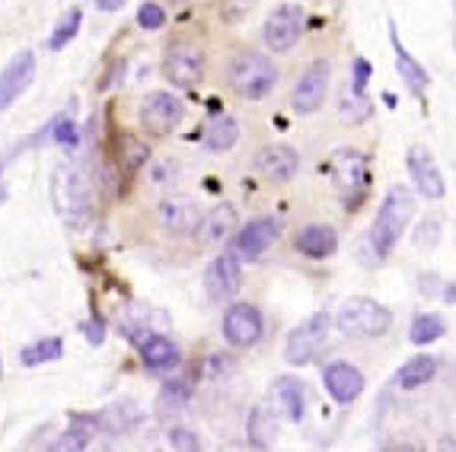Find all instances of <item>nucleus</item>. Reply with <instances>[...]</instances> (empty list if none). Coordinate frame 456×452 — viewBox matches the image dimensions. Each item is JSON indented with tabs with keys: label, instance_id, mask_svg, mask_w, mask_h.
Listing matches in <instances>:
<instances>
[{
	"label": "nucleus",
	"instance_id": "27",
	"mask_svg": "<svg viewBox=\"0 0 456 452\" xmlns=\"http://www.w3.org/2000/svg\"><path fill=\"white\" fill-rule=\"evenodd\" d=\"M240 141V125L233 115H214L205 128V147L211 153H227Z\"/></svg>",
	"mask_w": 456,
	"mask_h": 452
},
{
	"label": "nucleus",
	"instance_id": "6",
	"mask_svg": "<svg viewBox=\"0 0 456 452\" xmlns=\"http://www.w3.org/2000/svg\"><path fill=\"white\" fill-rule=\"evenodd\" d=\"M329 325H332V322H329L326 312H316V316L304 319L297 328H290L288 341H284V360H288L290 367H297V369L316 360L320 347L326 344Z\"/></svg>",
	"mask_w": 456,
	"mask_h": 452
},
{
	"label": "nucleus",
	"instance_id": "45",
	"mask_svg": "<svg viewBox=\"0 0 456 452\" xmlns=\"http://www.w3.org/2000/svg\"><path fill=\"white\" fill-rule=\"evenodd\" d=\"M169 4H185V0H169Z\"/></svg>",
	"mask_w": 456,
	"mask_h": 452
},
{
	"label": "nucleus",
	"instance_id": "2",
	"mask_svg": "<svg viewBox=\"0 0 456 452\" xmlns=\"http://www.w3.org/2000/svg\"><path fill=\"white\" fill-rule=\"evenodd\" d=\"M52 204L58 217L68 223H84L90 217L93 207V191L90 182L74 163H58L52 173Z\"/></svg>",
	"mask_w": 456,
	"mask_h": 452
},
{
	"label": "nucleus",
	"instance_id": "5",
	"mask_svg": "<svg viewBox=\"0 0 456 452\" xmlns=\"http://www.w3.org/2000/svg\"><path fill=\"white\" fill-rule=\"evenodd\" d=\"M332 173V185L338 189L342 201L348 204L351 211L364 201L367 189H370V159L358 150H338L329 163Z\"/></svg>",
	"mask_w": 456,
	"mask_h": 452
},
{
	"label": "nucleus",
	"instance_id": "11",
	"mask_svg": "<svg viewBox=\"0 0 456 452\" xmlns=\"http://www.w3.org/2000/svg\"><path fill=\"white\" fill-rule=\"evenodd\" d=\"M329 80H332V64L326 58L313 61L310 68L300 74L294 86V96H290V106H294L297 115H313L320 112L322 102H326L329 93Z\"/></svg>",
	"mask_w": 456,
	"mask_h": 452
},
{
	"label": "nucleus",
	"instance_id": "18",
	"mask_svg": "<svg viewBox=\"0 0 456 452\" xmlns=\"http://www.w3.org/2000/svg\"><path fill=\"white\" fill-rule=\"evenodd\" d=\"M84 421L90 424V427L102 430V433L125 437V433H131V430L141 424V408H137V401H131V399H118V401H112V405L102 408V411H96V415H86Z\"/></svg>",
	"mask_w": 456,
	"mask_h": 452
},
{
	"label": "nucleus",
	"instance_id": "33",
	"mask_svg": "<svg viewBox=\"0 0 456 452\" xmlns=\"http://www.w3.org/2000/svg\"><path fill=\"white\" fill-rule=\"evenodd\" d=\"M191 399V389L185 379H173V383L163 385V392H160V415H175L179 408H185Z\"/></svg>",
	"mask_w": 456,
	"mask_h": 452
},
{
	"label": "nucleus",
	"instance_id": "44",
	"mask_svg": "<svg viewBox=\"0 0 456 452\" xmlns=\"http://www.w3.org/2000/svg\"><path fill=\"white\" fill-rule=\"evenodd\" d=\"M0 376H4V357H0Z\"/></svg>",
	"mask_w": 456,
	"mask_h": 452
},
{
	"label": "nucleus",
	"instance_id": "29",
	"mask_svg": "<svg viewBox=\"0 0 456 452\" xmlns=\"http://www.w3.org/2000/svg\"><path fill=\"white\" fill-rule=\"evenodd\" d=\"M370 115H373V102L367 99V93L345 86L342 99H338V118H342L345 125H361V121H367Z\"/></svg>",
	"mask_w": 456,
	"mask_h": 452
},
{
	"label": "nucleus",
	"instance_id": "40",
	"mask_svg": "<svg viewBox=\"0 0 456 452\" xmlns=\"http://www.w3.org/2000/svg\"><path fill=\"white\" fill-rule=\"evenodd\" d=\"M84 338H86V344H93V347H99L106 341V325H102V319H90V322L84 325Z\"/></svg>",
	"mask_w": 456,
	"mask_h": 452
},
{
	"label": "nucleus",
	"instance_id": "43",
	"mask_svg": "<svg viewBox=\"0 0 456 452\" xmlns=\"http://www.w3.org/2000/svg\"><path fill=\"white\" fill-rule=\"evenodd\" d=\"M444 300H447V303H453V306H456V280L447 287V290H444Z\"/></svg>",
	"mask_w": 456,
	"mask_h": 452
},
{
	"label": "nucleus",
	"instance_id": "42",
	"mask_svg": "<svg viewBox=\"0 0 456 452\" xmlns=\"http://www.w3.org/2000/svg\"><path fill=\"white\" fill-rule=\"evenodd\" d=\"M125 4H128V0H96V7L102 10V13H118Z\"/></svg>",
	"mask_w": 456,
	"mask_h": 452
},
{
	"label": "nucleus",
	"instance_id": "34",
	"mask_svg": "<svg viewBox=\"0 0 456 452\" xmlns=\"http://www.w3.org/2000/svg\"><path fill=\"white\" fill-rule=\"evenodd\" d=\"M147 159H151V147H147V143L134 141V137H122V157H118V163H122L125 173L144 169Z\"/></svg>",
	"mask_w": 456,
	"mask_h": 452
},
{
	"label": "nucleus",
	"instance_id": "26",
	"mask_svg": "<svg viewBox=\"0 0 456 452\" xmlns=\"http://www.w3.org/2000/svg\"><path fill=\"white\" fill-rule=\"evenodd\" d=\"M246 437H249L252 449H272L274 440H278V415H274L272 408H252L249 421H246Z\"/></svg>",
	"mask_w": 456,
	"mask_h": 452
},
{
	"label": "nucleus",
	"instance_id": "7",
	"mask_svg": "<svg viewBox=\"0 0 456 452\" xmlns=\"http://www.w3.org/2000/svg\"><path fill=\"white\" fill-rule=\"evenodd\" d=\"M185 118V106L173 93H147L141 109H137V121L141 128L147 131L151 137H167L173 134Z\"/></svg>",
	"mask_w": 456,
	"mask_h": 452
},
{
	"label": "nucleus",
	"instance_id": "30",
	"mask_svg": "<svg viewBox=\"0 0 456 452\" xmlns=\"http://www.w3.org/2000/svg\"><path fill=\"white\" fill-rule=\"evenodd\" d=\"M447 335V322L441 316H434V312H425V316H415L409 328V341L415 347H425V344H434V341H441Z\"/></svg>",
	"mask_w": 456,
	"mask_h": 452
},
{
	"label": "nucleus",
	"instance_id": "1",
	"mask_svg": "<svg viewBox=\"0 0 456 452\" xmlns=\"http://www.w3.org/2000/svg\"><path fill=\"white\" fill-rule=\"evenodd\" d=\"M411 217H415V195H411L405 185H393V189L383 195L380 211L373 217L370 226V249L377 258H387L389 252L399 246L403 233L409 230Z\"/></svg>",
	"mask_w": 456,
	"mask_h": 452
},
{
	"label": "nucleus",
	"instance_id": "22",
	"mask_svg": "<svg viewBox=\"0 0 456 452\" xmlns=\"http://www.w3.org/2000/svg\"><path fill=\"white\" fill-rule=\"evenodd\" d=\"M294 249L313 262H322V258H332L338 252V233L329 223H310L297 233Z\"/></svg>",
	"mask_w": 456,
	"mask_h": 452
},
{
	"label": "nucleus",
	"instance_id": "9",
	"mask_svg": "<svg viewBox=\"0 0 456 452\" xmlns=\"http://www.w3.org/2000/svg\"><path fill=\"white\" fill-rule=\"evenodd\" d=\"M163 77L179 90H195L205 80V54L191 42H175L163 58Z\"/></svg>",
	"mask_w": 456,
	"mask_h": 452
},
{
	"label": "nucleus",
	"instance_id": "23",
	"mask_svg": "<svg viewBox=\"0 0 456 452\" xmlns=\"http://www.w3.org/2000/svg\"><path fill=\"white\" fill-rule=\"evenodd\" d=\"M137 354H141V360H144V367L151 369V373H167V369H175L179 360H183L179 344H173L163 332L147 335V338L137 344Z\"/></svg>",
	"mask_w": 456,
	"mask_h": 452
},
{
	"label": "nucleus",
	"instance_id": "35",
	"mask_svg": "<svg viewBox=\"0 0 456 452\" xmlns=\"http://www.w3.org/2000/svg\"><path fill=\"white\" fill-rule=\"evenodd\" d=\"M90 446V424L86 421H74L68 430H64L61 437L54 440L52 449H70V452H80Z\"/></svg>",
	"mask_w": 456,
	"mask_h": 452
},
{
	"label": "nucleus",
	"instance_id": "17",
	"mask_svg": "<svg viewBox=\"0 0 456 452\" xmlns=\"http://www.w3.org/2000/svg\"><path fill=\"white\" fill-rule=\"evenodd\" d=\"M322 385H326V392L332 395L335 405H351L364 395V373L351 363H329L322 369Z\"/></svg>",
	"mask_w": 456,
	"mask_h": 452
},
{
	"label": "nucleus",
	"instance_id": "19",
	"mask_svg": "<svg viewBox=\"0 0 456 452\" xmlns=\"http://www.w3.org/2000/svg\"><path fill=\"white\" fill-rule=\"evenodd\" d=\"M169 325V316L160 310H151V306H141V303H128L118 319V328L128 341H134V347L153 332H163Z\"/></svg>",
	"mask_w": 456,
	"mask_h": 452
},
{
	"label": "nucleus",
	"instance_id": "28",
	"mask_svg": "<svg viewBox=\"0 0 456 452\" xmlns=\"http://www.w3.org/2000/svg\"><path fill=\"white\" fill-rule=\"evenodd\" d=\"M434 376H437V357L419 354L399 367L395 383H399V389H421V385H428Z\"/></svg>",
	"mask_w": 456,
	"mask_h": 452
},
{
	"label": "nucleus",
	"instance_id": "24",
	"mask_svg": "<svg viewBox=\"0 0 456 452\" xmlns=\"http://www.w3.org/2000/svg\"><path fill=\"white\" fill-rule=\"evenodd\" d=\"M272 399L278 405V415L290 424H300L304 421V411H306V389L304 383L297 376H278L272 383Z\"/></svg>",
	"mask_w": 456,
	"mask_h": 452
},
{
	"label": "nucleus",
	"instance_id": "15",
	"mask_svg": "<svg viewBox=\"0 0 456 452\" xmlns=\"http://www.w3.org/2000/svg\"><path fill=\"white\" fill-rule=\"evenodd\" d=\"M36 80V54L16 52L7 61V68L0 70V112H7L16 99L23 96Z\"/></svg>",
	"mask_w": 456,
	"mask_h": 452
},
{
	"label": "nucleus",
	"instance_id": "21",
	"mask_svg": "<svg viewBox=\"0 0 456 452\" xmlns=\"http://www.w3.org/2000/svg\"><path fill=\"white\" fill-rule=\"evenodd\" d=\"M157 217H160V226H167L169 233H195L198 223H201L198 204L185 195L163 198L160 207H157Z\"/></svg>",
	"mask_w": 456,
	"mask_h": 452
},
{
	"label": "nucleus",
	"instance_id": "25",
	"mask_svg": "<svg viewBox=\"0 0 456 452\" xmlns=\"http://www.w3.org/2000/svg\"><path fill=\"white\" fill-rule=\"evenodd\" d=\"M389 45H393L395 70H399V77H403V84L409 86L415 96H421V93L428 90V84H431V77H428L425 64H419V61L405 52V45L399 42V36H395V26L393 23H389Z\"/></svg>",
	"mask_w": 456,
	"mask_h": 452
},
{
	"label": "nucleus",
	"instance_id": "41",
	"mask_svg": "<svg viewBox=\"0 0 456 452\" xmlns=\"http://www.w3.org/2000/svg\"><path fill=\"white\" fill-rule=\"evenodd\" d=\"M224 367H233V360L230 357H224V354H214L211 360H208V376H227L230 369H224Z\"/></svg>",
	"mask_w": 456,
	"mask_h": 452
},
{
	"label": "nucleus",
	"instance_id": "38",
	"mask_svg": "<svg viewBox=\"0 0 456 452\" xmlns=\"http://www.w3.org/2000/svg\"><path fill=\"white\" fill-rule=\"evenodd\" d=\"M373 74V64L367 58H358L354 64H351V90L364 93L367 90V80H370Z\"/></svg>",
	"mask_w": 456,
	"mask_h": 452
},
{
	"label": "nucleus",
	"instance_id": "37",
	"mask_svg": "<svg viewBox=\"0 0 456 452\" xmlns=\"http://www.w3.org/2000/svg\"><path fill=\"white\" fill-rule=\"evenodd\" d=\"M52 131H54V143H61V147H77V128H74V121H70L68 115L54 118Z\"/></svg>",
	"mask_w": 456,
	"mask_h": 452
},
{
	"label": "nucleus",
	"instance_id": "16",
	"mask_svg": "<svg viewBox=\"0 0 456 452\" xmlns=\"http://www.w3.org/2000/svg\"><path fill=\"white\" fill-rule=\"evenodd\" d=\"M252 166H256V173H259L262 179L281 185V182H290L297 175L300 157H297V150L288 147V143H268V147H262V150L256 153Z\"/></svg>",
	"mask_w": 456,
	"mask_h": 452
},
{
	"label": "nucleus",
	"instance_id": "12",
	"mask_svg": "<svg viewBox=\"0 0 456 452\" xmlns=\"http://www.w3.org/2000/svg\"><path fill=\"white\" fill-rule=\"evenodd\" d=\"M240 287H243V264H240V255H236L233 249L221 252V255L208 264V271H205L208 300L211 303H230V300H236Z\"/></svg>",
	"mask_w": 456,
	"mask_h": 452
},
{
	"label": "nucleus",
	"instance_id": "20",
	"mask_svg": "<svg viewBox=\"0 0 456 452\" xmlns=\"http://www.w3.org/2000/svg\"><path fill=\"white\" fill-rule=\"evenodd\" d=\"M236 226H240L236 207L230 201H221V204H214L211 211L201 217L195 236L201 246H221V242L230 239V236H236Z\"/></svg>",
	"mask_w": 456,
	"mask_h": 452
},
{
	"label": "nucleus",
	"instance_id": "39",
	"mask_svg": "<svg viewBox=\"0 0 456 452\" xmlns=\"http://www.w3.org/2000/svg\"><path fill=\"white\" fill-rule=\"evenodd\" d=\"M169 446L179 452H198L201 449V443H198V437L191 433V430H183V427H175L173 433H169Z\"/></svg>",
	"mask_w": 456,
	"mask_h": 452
},
{
	"label": "nucleus",
	"instance_id": "36",
	"mask_svg": "<svg viewBox=\"0 0 456 452\" xmlns=\"http://www.w3.org/2000/svg\"><path fill=\"white\" fill-rule=\"evenodd\" d=\"M137 26L147 32H157L167 26V13H163L160 4H141V10H137Z\"/></svg>",
	"mask_w": 456,
	"mask_h": 452
},
{
	"label": "nucleus",
	"instance_id": "31",
	"mask_svg": "<svg viewBox=\"0 0 456 452\" xmlns=\"http://www.w3.org/2000/svg\"><path fill=\"white\" fill-rule=\"evenodd\" d=\"M61 354H64V341L45 338V341H36V344H26L20 351V360H23V367H38V363L61 360Z\"/></svg>",
	"mask_w": 456,
	"mask_h": 452
},
{
	"label": "nucleus",
	"instance_id": "10",
	"mask_svg": "<svg viewBox=\"0 0 456 452\" xmlns=\"http://www.w3.org/2000/svg\"><path fill=\"white\" fill-rule=\"evenodd\" d=\"M278 236H281V220L272 217V214H262V217L246 220V226L236 230L230 249L240 258H246V262H252V258H259L262 252L272 249L274 242H278Z\"/></svg>",
	"mask_w": 456,
	"mask_h": 452
},
{
	"label": "nucleus",
	"instance_id": "8",
	"mask_svg": "<svg viewBox=\"0 0 456 452\" xmlns=\"http://www.w3.org/2000/svg\"><path fill=\"white\" fill-rule=\"evenodd\" d=\"M304 36V10L297 4H281L265 16V26H262V38H265L268 52L274 54H288L290 48H297Z\"/></svg>",
	"mask_w": 456,
	"mask_h": 452
},
{
	"label": "nucleus",
	"instance_id": "32",
	"mask_svg": "<svg viewBox=\"0 0 456 452\" xmlns=\"http://www.w3.org/2000/svg\"><path fill=\"white\" fill-rule=\"evenodd\" d=\"M80 23H84V13L80 10H68V16H64L61 23H58V29L52 32V38H48V48L52 52H61V48H68L70 42L77 38V32H80Z\"/></svg>",
	"mask_w": 456,
	"mask_h": 452
},
{
	"label": "nucleus",
	"instance_id": "14",
	"mask_svg": "<svg viewBox=\"0 0 456 452\" xmlns=\"http://www.w3.org/2000/svg\"><path fill=\"white\" fill-rule=\"evenodd\" d=\"M265 325H262V312L252 303H230L224 312V338L233 347H252L259 344Z\"/></svg>",
	"mask_w": 456,
	"mask_h": 452
},
{
	"label": "nucleus",
	"instance_id": "4",
	"mask_svg": "<svg viewBox=\"0 0 456 452\" xmlns=\"http://www.w3.org/2000/svg\"><path fill=\"white\" fill-rule=\"evenodd\" d=\"M335 325L351 338H380L393 328V312L370 296H351L335 312Z\"/></svg>",
	"mask_w": 456,
	"mask_h": 452
},
{
	"label": "nucleus",
	"instance_id": "3",
	"mask_svg": "<svg viewBox=\"0 0 456 452\" xmlns=\"http://www.w3.org/2000/svg\"><path fill=\"white\" fill-rule=\"evenodd\" d=\"M278 84V68L272 64V58L262 52H243L236 54L230 64V90L240 99L259 102Z\"/></svg>",
	"mask_w": 456,
	"mask_h": 452
},
{
	"label": "nucleus",
	"instance_id": "13",
	"mask_svg": "<svg viewBox=\"0 0 456 452\" xmlns=\"http://www.w3.org/2000/svg\"><path fill=\"white\" fill-rule=\"evenodd\" d=\"M405 166H409V175L415 182L419 195H425L428 201H441L444 191H447V182H444L437 159H434V153L428 150L425 143H411L409 153H405Z\"/></svg>",
	"mask_w": 456,
	"mask_h": 452
}]
</instances>
